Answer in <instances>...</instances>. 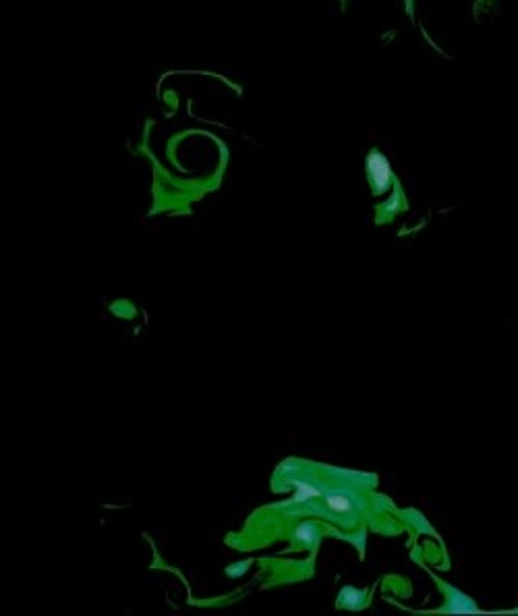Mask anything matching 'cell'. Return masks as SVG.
Returning <instances> with one entry per match:
<instances>
[{"mask_svg": "<svg viewBox=\"0 0 518 616\" xmlns=\"http://www.w3.org/2000/svg\"><path fill=\"white\" fill-rule=\"evenodd\" d=\"M367 175L373 183L375 193H384L388 189V185L392 181V170H390L388 160L379 151H371L367 156Z\"/></svg>", "mask_w": 518, "mask_h": 616, "instance_id": "1", "label": "cell"}, {"mask_svg": "<svg viewBox=\"0 0 518 616\" xmlns=\"http://www.w3.org/2000/svg\"><path fill=\"white\" fill-rule=\"evenodd\" d=\"M297 540H301V542H307V544H311L315 540V527L313 525H309V523H305V525H301L299 529H297Z\"/></svg>", "mask_w": 518, "mask_h": 616, "instance_id": "4", "label": "cell"}, {"mask_svg": "<svg viewBox=\"0 0 518 616\" xmlns=\"http://www.w3.org/2000/svg\"><path fill=\"white\" fill-rule=\"evenodd\" d=\"M295 486L299 488V492H297V496H295V500H307V498H313V496H319V490L313 488V486H309V484L297 482Z\"/></svg>", "mask_w": 518, "mask_h": 616, "instance_id": "3", "label": "cell"}, {"mask_svg": "<svg viewBox=\"0 0 518 616\" xmlns=\"http://www.w3.org/2000/svg\"><path fill=\"white\" fill-rule=\"evenodd\" d=\"M327 506L336 512H347V510H351V500L344 498V496H330V498H327Z\"/></svg>", "mask_w": 518, "mask_h": 616, "instance_id": "2", "label": "cell"}]
</instances>
